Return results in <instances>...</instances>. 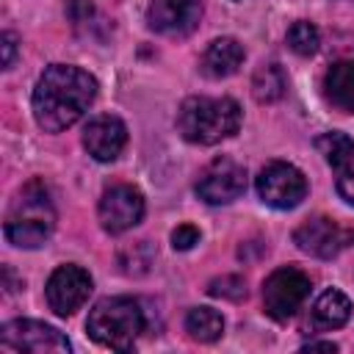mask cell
Instances as JSON below:
<instances>
[{"mask_svg": "<svg viewBox=\"0 0 354 354\" xmlns=\"http://www.w3.org/2000/svg\"><path fill=\"white\" fill-rule=\"evenodd\" d=\"M207 293L210 296H224V299H243L246 296V282L241 279V277H218V279H213L210 285H207Z\"/></svg>", "mask_w": 354, "mask_h": 354, "instance_id": "obj_21", "label": "cell"}, {"mask_svg": "<svg viewBox=\"0 0 354 354\" xmlns=\"http://www.w3.org/2000/svg\"><path fill=\"white\" fill-rule=\"evenodd\" d=\"M86 329L91 340H97L100 346L127 351L136 343V337L144 332L141 304L130 296H108L91 307Z\"/></svg>", "mask_w": 354, "mask_h": 354, "instance_id": "obj_4", "label": "cell"}, {"mask_svg": "<svg viewBox=\"0 0 354 354\" xmlns=\"http://www.w3.org/2000/svg\"><path fill=\"white\" fill-rule=\"evenodd\" d=\"M194 243H199V230H196L194 224H180V227L171 232V246H174V249L185 252V249H191Z\"/></svg>", "mask_w": 354, "mask_h": 354, "instance_id": "obj_22", "label": "cell"}, {"mask_svg": "<svg viewBox=\"0 0 354 354\" xmlns=\"http://www.w3.org/2000/svg\"><path fill=\"white\" fill-rule=\"evenodd\" d=\"M241 127V105L230 97H188L177 111V130L191 144H218Z\"/></svg>", "mask_w": 354, "mask_h": 354, "instance_id": "obj_2", "label": "cell"}, {"mask_svg": "<svg viewBox=\"0 0 354 354\" xmlns=\"http://www.w3.org/2000/svg\"><path fill=\"white\" fill-rule=\"evenodd\" d=\"M97 80L80 66L53 64L41 72L33 88V116L44 133L72 127L94 102Z\"/></svg>", "mask_w": 354, "mask_h": 354, "instance_id": "obj_1", "label": "cell"}, {"mask_svg": "<svg viewBox=\"0 0 354 354\" xmlns=\"http://www.w3.org/2000/svg\"><path fill=\"white\" fill-rule=\"evenodd\" d=\"M288 88V77L279 64H263L257 66L252 77V94L257 102H277Z\"/></svg>", "mask_w": 354, "mask_h": 354, "instance_id": "obj_18", "label": "cell"}, {"mask_svg": "<svg viewBox=\"0 0 354 354\" xmlns=\"http://www.w3.org/2000/svg\"><path fill=\"white\" fill-rule=\"evenodd\" d=\"M315 147L332 166L335 188L343 196V202L354 205V138H348L346 133H324L318 136Z\"/></svg>", "mask_w": 354, "mask_h": 354, "instance_id": "obj_13", "label": "cell"}, {"mask_svg": "<svg viewBox=\"0 0 354 354\" xmlns=\"http://www.w3.org/2000/svg\"><path fill=\"white\" fill-rule=\"evenodd\" d=\"M0 346L6 351H33V354H69V340L55 329L41 321L30 318H17L3 324L0 329Z\"/></svg>", "mask_w": 354, "mask_h": 354, "instance_id": "obj_7", "label": "cell"}, {"mask_svg": "<svg viewBox=\"0 0 354 354\" xmlns=\"http://www.w3.org/2000/svg\"><path fill=\"white\" fill-rule=\"evenodd\" d=\"M324 94L337 111L354 113V61H337L329 66L324 77Z\"/></svg>", "mask_w": 354, "mask_h": 354, "instance_id": "obj_16", "label": "cell"}, {"mask_svg": "<svg viewBox=\"0 0 354 354\" xmlns=\"http://www.w3.org/2000/svg\"><path fill=\"white\" fill-rule=\"evenodd\" d=\"M185 332L199 343H213L224 332V318L210 307H194L185 315Z\"/></svg>", "mask_w": 354, "mask_h": 354, "instance_id": "obj_19", "label": "cell"}, {"mask_svg": "<svg viewBox=\"0 0 354 354\" xmlns=\"http://www.w3.org/2000/svg\"><path fill=\"white\" fill-rule=\"evenodd\" d=\"M293 243L304 254L329 260V257H337L343 249H348L354 243V230L351 227H343V224H337L332 218L315 216V218L301 221L293 230Z\"/></svg>", "mask_w": 354, "mask_h": 354, "instance_id": "obj_8", "label": "cell"}, {"mask_svg": "<svg viewBox=\"0 0 354 354\" xmlns=\"http://www.w3.org/2000/svg\"><path fill=\"white\" fill-rule=\"evenodd\" d=\"M301 348H304V351H337L335 343H321V340H310V343H304Z\"/></svg>", "mask_w": 354, "mask_h": 354, "instance_id": "obj_24", "label": "cell"}, {"mask_svg": "<svg viewBox=\"0 0 354 354\" xmlns=\"http://www.w3.org/2000/svg\"><path fill=\"white\" fill-rule=\"evenodd\" d=\"M241 64H243V47L235 39L224 36V39H213L207 44V50L202 53V64L199 66H202V72L207 77L218 80V77L235 75Z\"/></svg>", "mask_w": 354, "mask_h": 354, "instance_id": "obj_15", "label": "cell"}, {"mask_svg": "<svg viewBox=\"0 0 354 354\" xmlns=\"http://www.w3.org/2000/svg\"><path fill=\"white\" fill-rule=\"evenodd\" d=\"M53 227H55V207L50 202V194L39 180H33L19 191V196L8 210L6 238L19 249H36L53 235Z\"/></svg>", "mask_w": 354, "mask_h": 354, "instance_id": "obj_3", "label": "cell"}, {"mask_svg": "<svg viewBox=\"0 0 354 354\" xmlns=\"http://www.w3.org/2000/svg\"><path fill=\"white\" fill-rule=\"evenodd\" d=\"M351 318V301L340 290H324L313 304V326L315 329H337Z\"/></svg>", "mask_w": 354, "mask_h": 354, "instance_id": "obj_17", "label": "cell"}, {"mask_svg": "<svg viewBox=\"0 0 354 354\" xmlns=\"http://www.w3.org/2000/svg\"><path fill=\"white\" fill-rule=\"evenodd\" d=\"M97 216L105 232L111 235L127 232L144 218V196L133 185H113L102 194Z\"/></svg>", "mask_w": 354, "mask_h": 354, "instance_id": "obj_11", "label": "cell"}, {"mask_svg": "<svg viewBox=\"0 0 354 354\" xmlns=\"http://www.w3.org/2000/svg\"><path fill=\"white\" fill-rule=\"evenodd\" d=\"M243 191H246V169L232 158L210 160L196 180V194L207 205H227L238 199Z\"/></svg>", "mask_w": 354, "mask_h": 354, "instance_id": "obj_9", "label": "cell"}, {"mask_svg": "<svg viewBox=\"0 0 354 354\" xmlns=\"http://www.w3.org/2000/svg\"><path fill=\"white\" fill-rule=\"evenodd\" d=\"M14 53H17V39H14V33H3V66H6V69L14 64Z\"/></svg>", "mask_w": 354, "mask_h": 354, "instance_id": "obj_23", "label": "cell"}, {"mask_svg": "<svg viewBox=\"0 0 354 354\" xmlns=\"http://www.w3.org/2000/svg\"><path fill=\"white\" fill-rule=\"evenodd\" d=\"M254 185H257L260 199H263L266 205L277 207V210H290V207H296V205L304 199V194H307V180H304V174H301L296 166L285 163V160H271V163H266V166L260 169Z\"/></svg>", "mask_w": 354, "mask_h": 354, "instance_id": "obj_6", "label": "cell"}, {"mask_svg": "<svg viewBox=\"0 0 354 354\" xmlns=\"http://www.w3.org/2000/svg\"><path fill=\"white\" fill-rule=\"evenodd\" d=\"M307 296H310V277L293 266H282L271 271L263 285L266 313L277 321H288L290 315H296V310L304 304Z\"/></svg>", "mask_w": 354, "mask_h": 354, "instance_id": "obj_5", "label": "cell"}, {"mask_svg": "<svg viewBox=\"0 0 354 354\" xmlns=\"http://www.w3.org/2000/svg\"><path fill=\"white\" fill-rule=\"evenodd\" d=\"M124 144H127V127L119 116H111V113L94 116L83 130V147L94 160H102V163L116 160Z\"/></svg>", "mask_w": 354, "mask_h": 354, "instance_id": "obj_14", "label": "cell"}, {"mask_svg": "<svg viewBox=\"0 0 354 354\" xmlns=\"http://www.w3.org/2000/svg\"><path fill=\"white\" fill-rule=\"evenodd\" d=\"M44 293H47L50 310L55 315H64L66 318V315H72L75 310H80L86 304V299L91 293V277L80 266H72V263L58 266L50 274Z\"/></svg>", "mask_w": 354, "mask_h": 354, "instance_id": "obj_10", "label": "cell"}, {"mask_svg": "<svg viewBox=\"0 0 354 354\" xmlns=\"http://www.w3.org/2000/svg\"><path fill=\"white\" fill-rule=\"evenodd\" d=\"M318 41H321L318 28L313 22H307V19H299V22H293L288 28V47L296 55H313L318 50Z\"/></svg>", "mask_w": 354, "mask_h": 354, "instance_id": "obj_20", "label": "cell"}, {"mask_svg": "<svg viewBox=\"0 0 354 354\" xmlns=\"http://www.w3.org/2000/svg\"><path fill=\"white\" fill-rule=\"evenodd\" d=\"M202 17V0H149L147 22L163 36H188Z\"/></svg>", "mask_w": 354, "mask_h": 354, "instance_id": "obj_12", "label": "cell"}]
</instances>
